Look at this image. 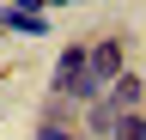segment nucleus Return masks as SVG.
Returning <instances> with one entry per match:
<instances>
[{
	"mask_svg": "<svg viewBox=\"0 0 146 140\" xmlns=\"http://www.w3.org/2000/svg\"><path fill=\"white\" fill-rule=\"evenodd\" d=\"M122 67H128V37H122V31H104V37L85 43V73L98 79V85H110Z\"/></svg>",
	"mask_w": 146,
	"mask_h": 140,
	"instance_id": "nucleus-1",
	"label": "nucleus"
},
{
	"mask_svg": "<svg viewBox=\"0 0 146 140\" xmlns=\"http://www.w3.org/2000/svg\"><path fill=\"white\" fill-rule=\"evenodd\" d=\"M104 98H110V110H116V116H122V110H146V79L134 73V67H122V73L104 85Z\"/></svg>",
	"mask_w": 146,
	"mask_h": 140,
	"instance_id": "nucleus-2",
	"label": "nucleus"
},
{
	"mask_svg": "<svg viewBox=\"0 0 146 140\" xmlns=\"http://www.w3.org/2000/svg\"><path fill=\"white\" fill-rule=\"evenodd\" d=\"M49 12H25V6H0V37H49Z\"/></svg>",
	"mask_w": 146,
	"mask_h": 140,
	"instance_id": "nucleus-3",
	"label": "nucleus"
},
{
	"mask_svg": "<svg viewBox=\"0 0 146 140\" xmlns=\"http://www.w3.org/2000/svg\"><path fill=\"white\" fill-rule=\"evenodd\" d=\"M85 73V43H67L61 55H55V73H49V92H67L73 79Z\"/></svg>",
	"mask_w": 146,
	"mask_h": 140,
	"instance_id": "nucleus-4",
	"label": "nucleus"
},
{
	"mask_svg": "<svg viewBox=\"0 0 146 140\" xmlns=\"http://www.w3.org/2000/svg\"><path fill=\"white\" fill-rule=\"evenodd\" d=\"M36 122H55V128H79V110L61 98V92H43V116Z\"/></svg>",
	"mask_w": 146,
	"mask_h": 140,
	"instance_id": "nucleus-5",
	"label": "nucleus"
},
{
	"mask_svg": "<svg viewBox=\"0 0 146 140\" xmlns=\"http://www.w3.org/2000/svg\"><path fill=\"white\" fill-rule=\"evenodd\" d=\"M110 140H146V110H122L116 128H110Z\"/></svg>",
	"mask_w": 146,
	"mask_h": 140,
	"instance_id": "nucleus-6",
	"label": "nucleus"
},
{
	"mask_svg": "<svg viewBox=\"0 0 146 140\" xmlns=\"http://www.w3.org/2000/svg\"><path fill=\"white\" fill-rule=\"evenodd\" d=\"M31 140H85V134H79V128H55V122H36Z\"/></svg>",
	"mask_w": 146,
	"mask_h": 140,
	"instance_id": "nucleus-7",
	"label": "nucleus"
},
{
	"mask_svg": "<svg viewBox=\"0 0 146 140\" xmlns=\"http://www.w3.org/2000/svg\"><path fill=\"white\" fill-rule=\"evenodd\" d=\"M6 6H25V12H43V0H6Z\"/></svg>",
	"mask_w": 146,
	"mask_h": 140,
	"instance_id": "nucleus-8",
	"label": "nucleus"
},
{
	"mask_svg": "<svg viewBox=\"0 0 146 140\" xmlns=\"http://www.w3.org/2000/svg\"><path fill=\"white\" fill-rule=\"evenodd\" d=\"M0 85H6V73H0Z\"/></svg>",
	"mask_w": 146,
	"mask_h": 140,
	"instance_id": "nucleus-9",
	"label": "nucleus"
}]
</instances>
